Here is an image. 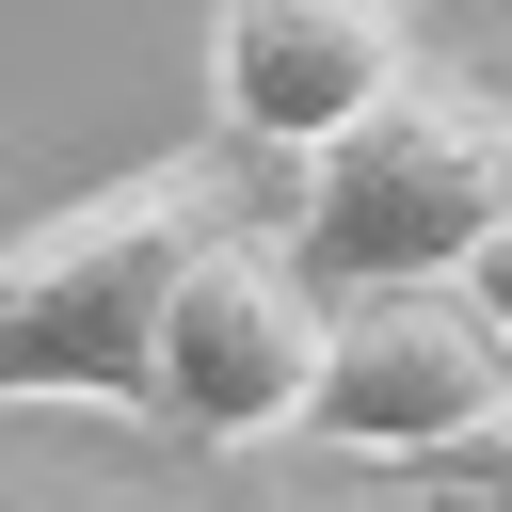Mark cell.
I'll use <instances>...</instances> for the list:
<instances>
[{
	"mask_svg": "<svg viewBox=\"0 0 512 512\" xmlns=\"http://www.w3.org/2000/svg\"><path fill=\"white\" fill-rule=\"evenodd\" d=\"M416 496H432V512H512V416H480L464 448H432Z\"/></svg>",
	"mask_w": 512,
	"mask_h": 512,
	"instance_id": "cell-7",
	"label": "cell"
},
{
	"mask_svg": "<svg viewBox=\"0 0 512 512\" xmlns=\"http://www.w3.org/2000/svg\"><path fill=\"white\" fill-rule=\"evenodd\" d=\"M416 80V0H224L208 16V144L320 160Z\"/></svg>",
	"mask_w": 512,
	"mask_h": 512,
	"instance_id": "cell-5",
	"label": "cell"
},
{
	"mask_svg": "<svg viewBox=\"0 0 512 512\" xmlns=\"http://www.w3.org/2000/svg\"><path fill=\"white\" fill-rule=\"evenodd\" d=\"M320 352H336V288L304 272V240L288 224H224L192 256L176 320H160V400L144 416L224 448V464H256V448H288L320 416Z\"/></svg>",
	"mask_w": 512,
	"mask_h": 512,
	"instance_id": "cell-3",
	"label": "cell"
},
{
	"mask_svg": "<svg viewBox=\"0 0 512 512\" xmlns=\"http://www.w3.org/2000/svg\"><path fill=\"white\" fill-rule=\"evenodd\" d=\"M480 416H512V336L480 320V288H336V352H320V448L368 464H432Z\"/></svg>",
	"mask_w": 512,
	"mask_h": 512,
	"instance_id": "cell-4",
	"label": "cell"
},
{
	"mask_svg": "<svg viewBox=\"0 0 512 512\" xmlns=\"http://www.w3.org/2000/svg\"><path fill=\"white\" fill-rule=\"evenodd\" d=\"M464 288H480V320H496V336H512V224H496V240H480V272H464Z\"/></svg>",
	"mask_w": 512,
	"mask_h": 512,
	"instance_id": "cell-9",
	"label": "cell"
},
{
	"mask_svg": "<svg viewBox=\"0 0 512 512\" xmlns=\"http://www.w3.org/2000/svg\"><path fill=\"white\" fill-rule=\"evenodd\" d=\"M240 512H432V496H416V464H368V448L288 432V448L240 464Z\"/></svg>",
	"mask_w": 512,
	"mask_h": 512,
	"instance_id": "cell-6",
	"label": "cell"
},
{
	"mask_svg": "<svg viewBox=\"0 0 512 512\" xmlns=\"http://www.w3.org/2000/svg\"><path fill=\"white\" fill-rule=\"evenodd\" d=\"M0 512H160L144 480H96V464H16L0 448Z\"/></svg>",
	"mask_w": 512,
	"mask_h": 512,
	"instance_id": "cell-8",
	"label": "cell"
},
{
	"mask_svg": "<svg viewBox=\"0 0 512 512\" xmlns=\"http://www.w3.org/2000/svg\"><path fill=\"white\" fill-rule=\"evenodd\" d=\"M224 160H144V176L48 208L32 240H0V416H144L160 400V320H176L192 256L240 224Z\"/></svg>",
	"mask_w": 512,
	"mask_h": 512,
	"instance_id": "cell-1",
	"label": "cell"
},
{
	"mask_svg": "<svg viewBox=\"0 0 512 512\" xmlns=\"http://www.w3.org/2000/svg\"><path fill=\"white\" fill-rule=\"evenodd\" d=\"M496 224H512V96L432 80V64L368 128H336L304 160V208H288L320 288H464Z\"/></svg>",
	"mask_w": 512,
	"mask_h": 512,
	"instance_id": "cell-2",
	"label": "cell"
}]
</instances>
